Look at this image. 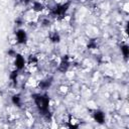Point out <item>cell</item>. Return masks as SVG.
Wrapping results in <instances>:
<instances>
[{"instance_id": "1", "label": "cell", "mask_w": 129, "mask_h": 129, "mask_svg": "<svg viewBox=\"0 0 129 129\" xmlns=\"http://www.w3.org/2000/svg\"><path fill=\"white\" fill-rule=\"evenodd\" d=\"M26 38H27V36H26V32L24 30L19 29V30L16 31V39H17V42L18 43H21V44L22 43H25Z\"/></svg>"}, {"instance_id": "2", "label": "cell", "mask_w": 129, "mask_h": 129, "mask_svg": "<svg viewBox=\"0 0 129 129\" xmlns=\"http://www.w3.org/2000/svg\"><path fill=\"white\" fill-rule=\"evenodd\" d=\"M14 63H15V68L17 70H21L24 67V64H25V59H24V57L22 55L16 54L15 55V62Z\"/></svg>"}, {"instance_id": "3", "label": "cell", "mask_w": 129, "mask_h": 129, "mask_svg": "<svg viewBox=\"0 0 129 129\" xmlns=\"http://www.w3.org/2000/svg\"><path fill=\"white\" fill-rule=\"evenodd\" d=\"M94 118H95V120H96L97 122H99V123H103L104 120H105V115H104L103 112H101V111H97V112L94 113Z\"/></svg>"}, {"instance_id": "4", "label": "cell", "mask_w": 129, "mask_h": 129, "mask_svg": "<svg viewBox=\"0 0 129 129\" xmlns=\"http://www.w3.org/2000/svg\"><path fill=\"white\" fill-rule=\"evenodd\" d=\"M121 51H122L123 55H124L125 57H127V55H128V46H127V45L121 46Z\"/></svg>"}]
</instances>
